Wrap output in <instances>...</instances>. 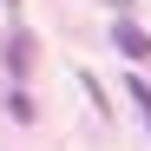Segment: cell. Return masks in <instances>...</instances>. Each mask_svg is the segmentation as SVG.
<instances>
[{
  "instance_id": "3957f363",
  "label": "cell",
  "mask_w": 151,
  "mask_h": 151,
  "mask_svg": "<svg viewBox=\"0 0 151 151\" xmlns=\"http://www.w3.org/2000/svg\"><path fill=\"white\" fill-rule=\"evenodd\" d=\"M132 99L145 105V132H151V86H145V79H132Z\"/></svg>"
},
{
  "instance_id": "277c9868",
  "label": "cell",
  "mask_w": 151,
  "mask_h": 151,
  "mask_svg": "<svg viewBox=\"0 0 151 151\" xmlns=\"http://www.w3.org/2000/svg\"><path fill=\"white\" fill-rule=\"evenodd\" d=\"M105 7H112V13H118V20H132V0H105Z\"/></svg>"
},
{
  "instance_id": "6da1fadb",
  "label": "cell",
  "mask_w": 151,
  "mask_h": 151,
  "mask_svg": "<svg viewBox=\"0 0 151 151\" xmlns=\"http://www.w3.org/2000/svg\"><path fill=\"white\" fill-rule=\"evenodd\" d=\"M112 46H118L132 66H138V59H151V33L138 27V20H112Z\"/></svg>"
},
{
  "instance_id": "7a4b0ae2",
  "label": "cell",
  "mask_w": 151,
  "mask_h": 151,
  "mask_svg": "<svg viewBox=\"0 0 151 151\" xmlns=\"http://www.w3.org/2000/svg\"><path fill=\"white\" fill-rule=\"evenodd\" d=\"M7 66H13V72L33 66V33H13V40H7Z\"/></svg>"
},
{
  "instance_id": "5b68a950",
  "label": "cell",
  "mask_w": 151,
  "mask_h": 151,
  "mask_svg": "<svg viewBox=\"0 0 151 151\" xmlns=\"http://www.w3.org/2000/svg\"><path fill=\"white\" fill-rule=\"evenodd\" d=\"M7 7H20V0H7Z\"/></svg>"
}]
</instances>
